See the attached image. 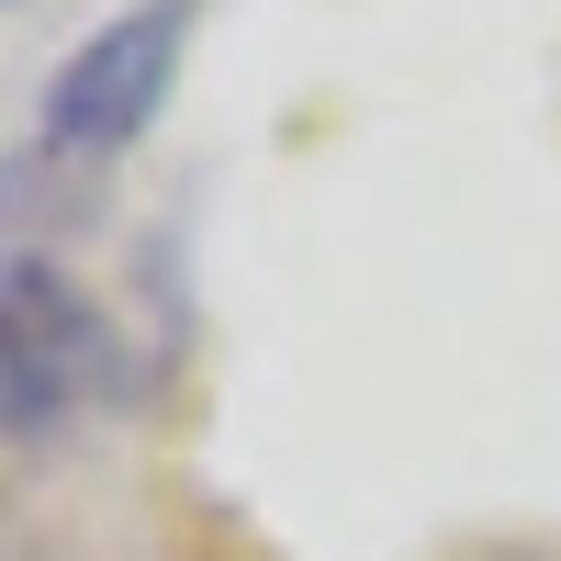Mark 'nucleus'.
<instances>
[{
	"mask_svg": "<svg viewBox=\"0 0 561 561\" xmlns=\"http://www.w3.org/2000/svg\"><path fill=\"white\" fill-rule=\"evenodd\" d=\"M192 23L203 0H124L113 23H90L57 68H45V102H34V147L57 169H102L124 158L135 135L169 113L180 57H192Z\"/></svg>",
	"mask_w": 561,
	"mask_h": 561,
	"instance_id": "nucleus-1",
	"label": "nucleus"
},
{
	"mask_svg": "<svg viewBox=\"0 0 561 561\" xmlns=\"http://www.w3.org/2000/svg\"><path fill=\"white\" fill-rule=\"evenodd\" d=\"M124 382L113 314L79 293L57 259H12L0 270V438H45L90 415Z\"/></svg>",
	"mask_w": 561,
	"mask_h": 561,
	"instance_id": "nucleus-2",
	"label": "nucleus"
},
{
	"mask_svg": "<svg viewBox=\"0 0 561 561\" xmlns=\"http://www.w3.org/2000/svg\"><path fill=\"white\" fill-rule=\"evenodd\" d=\"M449 561H550V550H449Z\"/></svg>",
	"mask_w": 561,
	"mask_h": 561,
	"instance_id": "nucleus-3",
	"label": "nucleus"
}]
</instances>
